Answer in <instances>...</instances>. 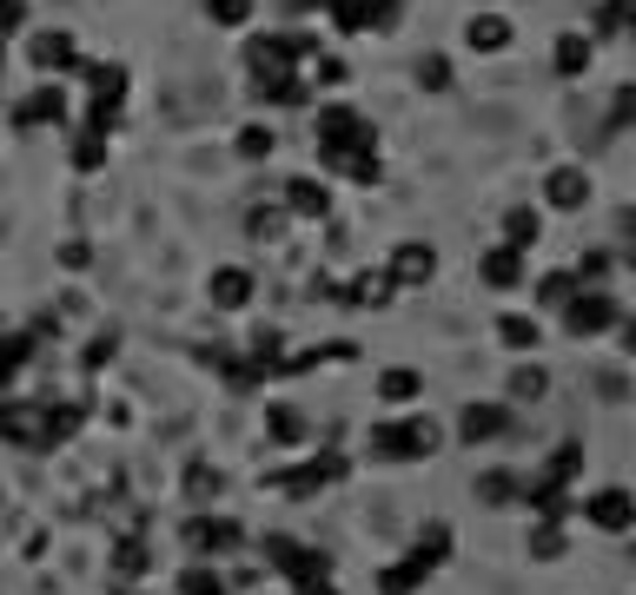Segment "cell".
Segmentation results:
<instances>
[{
    "label": "cell",
    "mask_w": 636,
    "mask_h": 595,
    "mask_svg": "<svg viewBox=\"0 0 636 595\" xmlns=\"http://www.w3.org/2000/svg\"><path fill=\"white\" fill-rule=\"evenodd\" d=\"M365 444H371L378 463H425V457H438L444 431L431 423V410H405V417H391V423H371Z\"/></svg>",
    "instance_id": "1"
},
{
    "label": "cell",
    "mask_w": 636,
    "mask_h": 595,
    "mask_svg": "<svg viewBox=\"0 0 636 595\" xmlns=\"http://www.w3.org/2000/svg\"><path fill=\"white\" fill-rule=\"evenodd\" d=\"M444 556H451V530H444V523H431V530H425L405 556H397V569H384V575H378V588H384V595H412V588H425V575H431Z\"/></svg>",
    "instance_id": "2"
},
{
    "label": "cell",
    "mask_w": 636,
    "mask_h": 595,
    "mask_svg": "<svg viewBox=\"0 0 636 595\" xmlns=\"http://www.w3.org/2000/svg\"><path fill=\"white\" fill-rule=\"evenodd\" d=\"M616 318H623V305L603 285H577L571 305H564V331L571 337H603V331H616Z\"/></svg>",
    "instance_id": "3"
},
{
    "label": "cell",
    "mask_w": 636,
    "mask_h": 595,
    "mask_svg": "<svg viewBox=\"0 0 636 595\" xmlns=\"http://www.w3.org/2000/svg\"><path fill=\"white\" fill-rule=\"evenodd\" d=\"M371 139L378 133H371V120L358 107H318V159H339V152L371 146Z\"/></svg>",
    "instance_id": "4"
},
{
    "label": "cell",
    "mask_w": 636,
    "mask_h": 595,
    "mask_svg": "<svg viewBox=\"0 0 636 595\" xmlns=\"http://www.w3.org/2000/svg\"><path fill=\"white\" fill-rule=\"evenodd\" d=\"M266 556L279 575H292L298 588L305 582H332V556L326 549H311V543H292V536H266Z\"/></svg>",
    "instance_id": "5"
},
{
    "label": "cell",
    "mask_w": 636,
    "mask_h": 595,
    "mask_svg": "<svg viewBox=\"0 0 636 595\" xmlns=\"http://www.w3.org/2000/svg\"><path fill=\"white\" fill-rule=\"evenodd\" d=\"M584 523L603 530V536H629V530H636V496H629L623 483L590 489V496H584Z\"/></svg>",
    "instance_id": "6"
},
{
    "label": "cell",
    "mask_w": 636,
    "mask_h": 595,
    "mask_svg": "<svg viewBox=\"0 0 636 595\" xmlns=\"http://www.w3.org/2000/svg\"><path fill=\"white\" fill-rule=\"evenodd\" d=\"M0 437L8 444H53V410H40V404H27V397H8L0 404Z\"/></svg>",
    "instance_id": "7"
},
{
    "label": "cell",
    "mask_w": 636,
    "mask_h": 595,
    "mask_svg": "<svg viewBox=\"0 0 636 595\" xmlns=\"http://www.w3.org/2000/svg\"><path fill=\"white\" fill-rule=\"evenodd\" d=\"M543 206L550 212H584L590 206V173L584 165H550L543 173Z\"/></svg>",
    "instance_id": "8"
},
{
    "label": "cell",
    "mask_w": 636,
    "mask_h": 595,
    "mask_svg": "<svg viewBox=\"0 0 636 595\" xmlns=\"http://www.w3.org/2000/svg\"><path fill=\"white\" fill-rule=\"evenodd\" d=\"M345 470H352V463L326 450V457H311V463H298V470H279V476H266V483H272V489H292V496H311V489H326V483H339Z\"/></svg>",
    "instance_id": "9"
},
{
    "label": "cell",
    "mask_w": 636,
    "mask_h": 595,
    "mask_svg": "<svg viewBox=\"0 0 636 595\" xmlns=\"http://www.w3.org/2000/svg\"><path fill=\"white\" fill-rule=\"evenodd\" d=\"M524 503H530L537 523H564L571 509H577V503H571V483H556V476H530V483H524Z\"/></svg>",
    "instance_id": "10"
},
{
    "label": "cell",
    "mask_w": 636,
    "mask_h": 595,
    "mask_svg": "<svg viewBox=\"0 0 636 595\" xmlns=\"http://www.w3.org/2000/svg\"><path fill=\"white\" fill-rule=\"evenodd\" d=\"M27 60H34V73H66V66H80V47H73L66 27H47V34L27 40Z\"/></svg>",
    "instance_id": "11"
},
{
    "label": "cell",
    "mask_w": 636,
    "mask_h": 595,
    "mask_svg": "<svg viewBox=\"0 0 636 595\" xmlns=\"http://www.w3.org/2000/svg\"><path fill=\"white\" fill-rule=\"evenodd\" d=\"M504 431H511V404H464V417H457V437L464 444H491Z\"/></svg>",
    "instance_id": "12"
},
{
    "label": "cell",
    "mask_w": 636,
    "mask_h": 595,
    "mask_svg": "<svg viewBox=\"0 0 636 595\" xmlns=\"http://www.w3.org/2000/svg\"><path fill=\"white\" fill-rule=\"evenodd\" d=\"M384 272H391V285H431V278H438V251L412 238V245H397V251H391V265H384Z\"/></svg>",
    "instance_id": "13"
},
{
    "label": "cell",
    "mask_w": 636,
    "mask_h": 595,
    "mask_svg": "<svg viewBox=\"0 0 636 595\" xmlns=\"http://www.w3.org/2000/svg\"><path fill=\"white\" fill-rule=\"evenodd\" d=\"M60 120H66V94H60V87H34V94L14 107V126H21V133H34V126H60Z\"/></svg>",
    "instance_id": "14"
},
{
    "label": "cell",
    "mask_w": 636,
    "mask_h": 595,
    "mask_svg": "<svg viewBox=\"0 0 636 595\" xmlns=\"http://www.w3.org/2000/svg\"><path fill=\"white\" fill-rule=\"evenodd\" d=\"M524 259H530V251H517V245H491L477 272H485L491 292H511V285H524Z\"/></svg>",
    "instance_id": "15"
},
{
    "label": "cell",
    "mask_w": 636,
    "mask_h": 595,
    "mask_svg": "<svg viewBox=\"0 0 636 595\" xmlns=\"http://www.w3.org/2000/svg\"><path fill=\"white\" fill-rule=\"evenodd\" d=\"M511 34H517V27H511L504 14H470V21H464V47H470V53H504Z\"/></svg>",
    "instance_id": "16"
},
{
    "label": "cell",
    "mask_w": 636,
    "mask_h": 595,
    "mask_svg": "<svg viewBox=\"0 0 636 595\" xmlns=\"http://www.w3.org/2000/svg\"><path fill=\"white\" fill-rule=\"evenodd\" d=\"M285 212H292V219H326V212H332V193H326V179L298 173V179L285 186Z\"/></svg>",
    "instance_id": "17"
},
{
    "label": "cell",
    "mask_w": 636,
    "mask_h": 595,
    "mask_svg": "<svg viewBox=\"0 0 636 595\" xmlns=\"http://www.w3.org/2000/svg\"><path fill=\"white\" fill-rule=\"evenodd\" d=\"M206 292H212L219 311H238V305L253 298V272H246V265H219V272L206 278Z\"/></svg>",
    "instance_id": "18"
},
{
    "label": "cell",
    "mask_w": 636,
    "mask_h": 595,
    "mask_svg": "<svg viewBox=\"0 0 636 595\" xmlns=\"http://www.w3.org/2000/svg\"><path fill=\"white\" fill-rule=\"evenodd\" d=\"M470 496L485 503V509H511V503H524V476H511V470H485Z\"/></svg>",
    "instance_id": "19"
},
{
    "label": "cell",
    "mask_w": 636,
    "mask_h": 595,
    "mask_svg": "<svg viewBox=\"0 0 636 595\" xmlns=\"http://www.w3.org/2000/svg\"><path fill=\"white\" fill-rule=\"evenodd\" d=\"M425 397V377L412 371V364H391L384 377H378V404H418Z\"/></svg>",
    "instance_id": "20"
},
{
    "label": "cell",
    "mask_w": 636,
    "mask_h": 595,
    "mask_svg": "<svg viewBox=\"0 0 636 595\" xmlns=\"http://www.w3.org/2000/svg\"><path fill=\"white\" fill-rule=\"evenodd\" d=\"M186 543L206 556V549H232L238 543V523H225V517H193L186 523Z\"/></svg>",
    "instance_id": "21"
},
{
    "label": "cell",
    "mask_w": 636,
    "mask_h": 595,
    "mask_svg": "<svg viewBox=\"0 0 636 595\" xmlns=\"http://www.w3.org/2000/svg\"><path fill=\"white\" fill-rule=\"evenodd\" d=\"M590 53H597V47H590L584 34H556V53H550V66L564 73V79H577V73H590Z\"/></svg>",
    "instance_id": "22"
},
{
    "label": "cell",
    "mask_w": 636,
    "mask_h": 595,
    "mask_svg": "<svg viewBox=\"0 0 636 595\" xmlns=\"http://www.w3.org/2000/svg\"><path fill=\"white\" fill-rule=\"evenodd\" d=\"M537 238H543V212H537V206H511V212H504V245L530 251Z\"/></svg>",
    "instance_id": "23"
},
{
    "label": "cell",
    "mask_w": 636,
    "mask_h": 595,
    "mask_svg": "<svg viewBox=\"0 0 636 595\" xmlns=\"http://www.w3.org/2000/svg\"><path fill=\"white\" fill-rule=\"evenodd\" d=\"M391 292H397L391 272H358V278L339 292V305H391Z\"/></svg>",
    "instance_id": "24"
},
{
    "label": "cell",
    "mask_w": 636,
    "mask_h": 595,
    "mask_svg": "<svg viewBox=\"0 0 636 595\" xmlns=\"http://www.w3.org/2000/svg\"><path fill=\"white\" fill-rule=\"evenodd\" d=\"M253 100H266V107H305L311 94H305L298 73H285V79H253Z\"/></svg>",
    "instance_id": "25"
},
{
    "label": "cell",
    "mask_w": 636,
    "mask_h": 595,
    "mask_svg": "<svg viewBox=\"0 0 636 595\" xmlns=\"http://www.w3.org/2000/svg\"><path fill=\"white\" fill-rule=\"evenodd\" d=\"M498 337H504L511 351H537V345H543V324L524 318V311H504V318H498Z\"/></svg>",
    "instance_id": "26"
},
{
    "label": "cell",
    "mask_w": 636,
    "mask_h": 595,
    "mask_svg": "<svg viewBox=\"0 0 636 595\" xmlns=\"http://www.w3.org/2000/svg\"><path fill=\"white\" fill-rule=\"evenodd\" d=\"M564 549H571L564 523H530V562H564Z\"/></svg>",
    "instance_id": "27"
},
{
    "label": "cell",
    "mask_w": 636,
    "mask_h": 595,
    "mask_svg": "<svg viewBox=\"0 0 636 595\" xmlns=\"http://www.w3.org/2000/svg\"><path fill=\"white\" fill-rule=\"evenodd\" d=\"M266 431H272V444H305V417L292 404H266Z\"/></svg>",
    "instance_id": "28"
},
{
    "label": "cell",
    "mask_w": 636,
    "mask_h": 595,
    "mask_svg": "<svg viewBox=\"0 0 636 595\" xmlns=\"http://www.w3.org/2000/svg\"><path fill=\"white\" fill-rule=\"evenodd\" d=\"M180 595H225V575L212 562H186L180 569Z\"/></svg>",
    "instance_id": "29"
},
{
    "label": "cell",
    "mask_w": 636,
    "mask_h": 595,
    "mask_svg": "<svg viewBox=\"0 0 636 595\" xmlns=\"http://www.w3.org/2000/svg\"><path fill=\"white\" fill-rule=\"evenodd\" d=\"M571 292H577V278H571V272H543V278H537V305H543V311H564V305H571Z\"/></svg>",
    "instance_id": "30"
},
{
    "label": "cell",
    "mask_w": 636,
    "mask_h": 595,
    "mask_svg": "<svg viewBox=\"0 0 636 595\" xmlns=\"http://www.w3.org/2000/svg\"><path fill=\"white\" fill-rule=\"evenodd\" d=\"M543 391H550L543 364H517V371H511V404H537Z\"/></svg>",
    "instance_id": "31"
},
{
    "label": "cell",
    "mask_w": 636,
    "mask_h": 595,
    "mask_svg": "<svg viewBox=\"0 0 636 595\" xmlns=\"http://www.w3.org/2000/svg\"><path fill=\"white\" fill-rule=\"evenodd\" d=\"M272 146H279V133H272L266 120H253V126H238V159H272Z\"/></svg>",
    "instance_id": "32"
},
{
    "label": "cell",
    "mask_w": 636,
    "mask_h": 595,
    "mask_svg": "<svg viewBox=\"0 0 636 595\" xmlns=\"http://www.w3.org/2000/svg\"><path fill=\"white\" fill-rule=\"evenodd\" d=\"M73 165H80V173H100V165H107V133H94V126L80 133L73 139Z\"/></svg>",
    "instance_id": "33"
},
{
    "label": "cell",
    "mask_w": 636,
    "mask_h": 595,
    "mask_svg": "<svg viewBox=\"0 0 636 595\" xmlns=\"http://www.w3.org/2000/svg\"><path fill=\"white\" fill-rule=\"evenodd\" d=\"M577 470H584V444H577V437H564V444L550 450V470H543V476H556V483H571Z\"/></svg>",
    "instance_id": "34"
},
{
    "label": "cell",
    "mask_w": 636,
    "mask_h": 595,
    "mask_svg": "<svg viewBox=\"0 0 636 595\" xmlns=\"http://www.w3.org/2000/svg\"><path fill=\"white\" fill-rule=\"evenodd\" d=\"M358 14H365V27H371V34H391V27H397V14H405V0H358Z\"/></svg>",
    "instance_id": "35"
},
{
    "label": "cell",
    "mask_w": 636,
    "mask_h": 595,
    "mask_svg": "<svg viewBox=\"0 0 636 595\" xmlns=\"http://www.w3.org/2000/svg\"><path fill=\"white\" fill-rule=\"evenodd\" d=\"M27 358H34V337H8V345H0V384H14Z\"/></svg>",
    "instance_id": "36"
},
{
    "label": "cell",
    "mask_w": 636,
    "mask_h": 595,
    "mask_svg": "<svg viewBox=\"0 0 636 595\" xmlns=\"http://www.w3.org/2000/svg\"><path fill=\"white\" fill-rule=\"evenodd\" d=\"M418 87H425V94H444V87H451V60H444V53H425V60H418Z\"/></svg>",
    "instance_id": "37"
},
{
    "label": "cell",
    "mask_w": 636,
    "mask_h": 595,
    "mask_svg": "<svg viewBox=\"0 0 636 595\" xmlns=\"http://www.w3.org/2000/svg\"><path fill=\"white\" fill-rule=\"evenodd\" d=\"M206 14H212L219 27H246V21H253V0H206Z\"/></svg>",
    "instance_id": "38"
},
{
    "label": "cell",
    "mask_w": 636,
    "mask_h": 595,
    "mask_svg": "<svg viewBox=\"0 0 636 595\" xmlns=\"http://www.w3.org/2000/svg\"><path fill=\"white\" fill-rule=\"evenodd\" d=\"M332 21H339V34H365V14H358V0H318Z\"/></svg>",
    "instance_id": "39"
},
{
    "label": "cell",
    "mask_w": 636,
    "mask_h": 595,
    "mask_svg": "<svg viewBox=\"0 0 636 595\" xmlns=\"http://www.w3.org/2000/svg\"><path fill=\"white\" fill-rule=\"evenodd\" d=\"M571 278H577V285H603V278H610V251H584Z\"/></svg>",
    "instance_id": "40"
},
{
    "label": "cell",
    "mask_w": 636,
    "mask_h": 595,
    "mask_svg": "<svg viewBox=\"0 0 636 595\" xmlns=\"http://www.w3.org/2000/svg\"><path fill=\"white\" fill-rule=\"evenodd\" d=\"M113 569H120V575H139V569H146V543H139V536H126V543L113 549Z\"/></svg>",
    "instance_id": "41"
},
{
    "label": "cell",
    "mask_w": 636,
    "mask_h": 595,
    "mask_svg": "<svg viewBox=\"0 0 636 595\" xmlns=\"http://www.w3.org/2000/svg\"><path fill=\"white\" fill-rule=\"evenodd\" d=\"M27 27V0H0V34H21Z\"/></svg>",
    "instance_id": "42"
},
{
    "label": "cell",
    "mask_w": 636,
    "mask_h": 595,
    "mask_svg": "<svg viewBox=\"0 0 636 595\" xmlns=\"http://www.w3.org/2000/svg\"><path fill=\"white\" fill-rule=\"evenodd\" d=\"M186 489H193V496L206 503V496H219V476H212L206 463H193V476H186Z\"/></svg>",
    "instance_id": "43"
},
{
    "label": "cell",
    "mask_w": 636,
    "mask_h": 595,
    "mask_svg": "<svg viewBox=\"0 0 636 595\" xmlns=\"http://www.w3.org/2000/svg\"><path fill=\"white\" fill-rule=\"evenodd\" d=\"M629 120H636V87H623V94H616V107H610V133H616V126H629Z\"/></svg>",
    "instance_id": "44"
},
{
    "label": "cell",
    "mask_w": 636,
    "mask_h": 595,
    "mask_svg": "<svg viewBox=\"0 0 636 595\" xmlns=\"http://www.w3.org/2000/svg\"><path fill=\"white\" fill-rule=\"evenodd\" d=\"M279 225H285V219H279V212H253V232H259V238H272V232H279Z\"/></svg>",
    "instance_id": "45"
},
{
    "label": "cell",
    "mask_w": 636,
    "mask_h": 595,
    "mask_svg": "<svg viewBox=\"0 0 636 595\" xmlns=\"http://www.w3.org/2000/svg\"><path fill=\"white\" fill-rule=\"evenodd\" d=\"M616 331H623V351L636 358V318H616Z\"/></svg>",
    "instance_id": "46"
},
{
    "label": "cell",
    "mask_w": 636,
    "mask_h": 595,
    "mask_svg": "<svg viewBox=\"0 0 636 595\" xmlns=\"http://www.w3.org/2000/svg\"><path fill=\"white\" fill-rule=\"evenodd\" d=\"M298 595H339V588H332V582H305Z\"/></svg>",
    "instance_id": "47"
},
{
    "label": "cell",
    "mask_w": 636,
    "mask_h": 595,
    "mask_svg": "<svg viewBox=\"0 0 636 595\" xmlns=\"http://www.w3.org/2000/svg\"><path fill=\"white\" fill-rule=\"evenodd\" d=\"M623 40H636V8H629V14H623Z\"/></svg>",
    "instance_id": "48"
},
{
    "label": "cell",
    "mask_w": 636,
    "mask_h": 595,
    "mask_svg": "<svg viewBox=\"0 0 636 595\" xmlns=\"http://www.w3.org/2000/svg\"><path fill=\"white\" fill-rule=\"evenodd\" d=\"M623 259H629V272H636V245H629V251H623Z\"/></svg>",
    "instance_id": "49"
}]
</instances>
